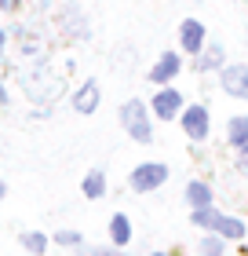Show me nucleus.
Returning a JSON list of instances; mask_svg holds the SVG:
<instances>
[{
  "label": "nucleus",
  "mask_w": 248,
  "mask_h": 256,
  "mask_svg": "<svg viewBox=\"0 0 248 256\" xmlns=\"http://www.w3.org/2000/svg\"><path fill=\"white\" fill-rule=\"evenodd\" d=\"M190 224L201 227V230H216V234H223L227 242H245L248 234V224L230 212H219L216 205H205V208H190Z\"/></svg>",
  "instance_id": "1"
},
{
  "label": "nucleus",
  "mask_w": 248,
  "mask_h": 256,
  "mask_svg": "<svg viewBox=\"0 0 248 256\" xmlns=\"http://www.w3.org/2000/svg\"><path fill=\"white\" fill-rule=\"evenodd\" d=\"M150 106L143 99H128L124 106H121V124H124V132L135 139V143H153V121H150Z\"/></svg>",
  "instance_id": "2"
},
{
  "label": "nucleus",
  "mask_w": 248,
  "mask_h": 256,
  "mask_svg": "<svg viewBox=\"0 0 248 256\" xmlns=\"http://www.w3.org/2000/svg\"><path fill=\"white\" fill-rule=\"evenodd\" d=\"M168 183V165L164 161H139V165L128 172V187L135 194H150Z\"/></svg>",
  "instance_id": "3"
},
{
  "label": "nucleus",
  "mask_w": 248,
  "mask_h": 256,
  "mask_svg": "<svg viewBox=\"0 0 248 256\" xmlns=\"http://www.w3.org/2000/svg\"><path fill=\"white\" fill-rule=\"evenodd\" d=\"M179 124H183V132H186L190 143H205V139L212 136V114H208L205 102H190V106H183Z\"/></svg>",
  "instance_id": "4"
},
{
  "label": "nucleus",
  "mask_w": 248,
  "mask_h": 256,
  "mask_svg": "<svg viewBox=\"0 0 248 256\" xmlns=\"http://www.w3.org/2000/svg\"><path fill=\"white\" fill-rule=\"evenodd\" d=\"M183 106H186V102H183V92H175L172 84H161L157 96L150 99V110H153V118H157V121H175V118L183 114Z\"/></svg>",
  "instance_id": "5"
},
{
  "label": "nucleus",
  "mask_w": 248,
  "mask_h": 256,
  "mask_svg": "<svg viewBox=\"0 0 248 256\" xmlns=\"http://www.w3.org/2000/svg\"><path fill=\"white\" fill-rule=\"evenodd\" d=\"M219 84H223L227 96L248 102V66L245 62H227V66L219 70Z\"/></svg>",
  "instance_id": "6"
},
{
  "label": "nucleus",
  "mask_w": 248,
  "mask_h": 256,
  "mask_svg": "<svg viewBox=\"0 0 248 256\" xmlns=\"http://www.w3.org/2000/svg\"><path fill=\"white\" fill-rule=\"evenodd\" d=\"M179 74H183V55H179V52H161L157 62H153V70H150L146 77H150V84L161 88V84H172Z\"/></svg>",
  "instance_id": "7"
},
{
  "label": "nucleus",
  "mask_w": 248,
  "mask_h": 256,
  "mask_svg": "<svg viewBox=\"0 0 248 256\" xmlns=\"http://www.w3.org/2000/svg\"><path fill=\"white\" fill-rule=\"evenodd\" d=\"M179 44H183V52L194 55L208 44V30H205V22H197V18H183V26H179Z\"/></svg>",
  "instance_id": "8"
},
{
  "label": "nucleus",
  "mask_w": 248,
  "mask_h": 256,
  "mask_svg": "<svg viewBox=\"0 0 248 256\" xmlns=\"http://www.w3.org/2000/svg\"><path fill=\"white\" fill-rule=\"evenodd\" d=\"M69 102H73V110H77V114H84V118H88V114H95V110H99V102H102V88H99V80H95V77H88L84 84L73 92V99H69Z\"/></svg>",
  "instance_id": "9"
},
{
  "label": "nucleus",
  "mask_w": 248,
  "mask_h": 256,
  "mask_svg": "<svg viewBox=\"0 0 248 256\" xmlns=\"http://www.w3.org/2000/svg\"><path fill=\"white\" fill-rule=\"evenodd\" d=\"M227 66V48L216 40V44H205L197 55H194V70L197 74H219V70Z\"/></svg>",
  "instance_id": "10"
},
{
  "label": "nucleus",
  "mask_w": 248,
  "mask_h": 256,
  "mask_svg": "<svg viewBox=\"0 0 248 256\" xmlns=\"http://www.w3.org/2000/svg\"><path fill=\"white\" fill-rule=\"evenodd\" d=\"M186 205L190 208H205V205H216V190L208 187L205 180H194V183H186Z\"/></svg>",
  "instance_id": "11"
},
{
  "label": "nucleus",
  "mask_w": 248,
  "mask_h": 256,
  "mask_svg": "<svg viewBox=\"0 0 248 256\" xmlns=\"http://www.w3.org/2000/svg\"><path fill=\"white\" fill-rule=\"evenodd\" d=\"M227 143L238 150V154H248V118H230L227 121Z\"/></svg>",
  "instance_id": "12"
},
{
  "label": "nucleus",
  "mask_w": 248,
  "mask_h": 256,
  "mask_svg": "<svg viewBox=\"0 0 248 256\" xmlns=\"http://www.w3.org/2000/svg\"><path fill=\"white\" fill-rule=\"evenodd\" d=\"M80 194H84L88 202H99V198H106V172H102V168H88L84 180H80Z\"/></svg>",
  "instance_id": "13"
},
{
  "label": "nucleus",
  "mask_w": 248,
  "mask_h": 256,
  "mask_svg": "<svg viewBox=\"0 0 248 256\" xmlns=\"http://www.w3.org/2000/svg\"><path fill=\"white\" fill-rule=\"evenodd\" d=\"M132 234H135V230H132V220H128L124 212H113V216H110V242H113L117 249H128Z\"/></svg>",
  "instance_id": "14"
},
{
  "label": "nucleus",
  "mask_w": 248,
  "mask_h": 256,
  "mask_svg": "<svg viewBox=\"0 0 248 256\" xmlns=\"http://www.w3.org/2000/svg\"><path fill=\"white\" fill-rule=\"evenodd\" d=\"M18 246L26 249L29 256H44V252H48V246H51V238L44 234V230H22V234H18Z\"/></svg>",
  "instance_id": "15"
},
{
  "label": "nucleus",
  "mask_w": 248,
  "mask_h": 256,
  "mask_svg": "<svg viewBox=\"0 0 248 256\" xmlns=\"http://www.w3.org/2000/svg\"><path fill=\"white\" fill-rule=\"evenodd\" d=\"M197 249H201V256H227V238L216 234V230H208Z\"/></svg>",
  "instance_id": "16"
},
{
  "label": "nucleus",
  "mask_w": 248,
  "mask_h": 256,
  "mask_svg": "<svg viewBox=\"0 0 248 256\" xmlns=\"http://www.w3.org/2000/svg\"><path fill=\"white\" fill-rule=\"evenodd\" d=\"M55 242L66 246V249H80V246H84V234H80V230H58Z\"/></svg>",
  "instance_id": "17"
},
{
  "label": "nucleus",
  "mask_w": 248,
  "mask_h": 256,
  "mask_svg": "<svg viewBox=\"0 0 248 256\" xmlns=\"http://www.w3.org/2000/svg\"><path fill=\"white\" fill-rule=\"evenodd\" d=\"M80 256H128L124 249H84L80 246Z\"/></svg>",
  "instance_id": "18"
},
{
  "label": "nucleus",
  "mask_w": 248,
  "mask_h": 256,
  "mask_svg": "<svg viewBox=\"0 0 248 256\" xmlns=\"http://www.w3.org/2000/svg\"><path fill=\"white\" fill-rule=\"evenodd\" d=\"M22 8V0H0V11H4V15H11V11H18Z\"/></svg>",
  "instance_id": "19"
},
{
  "label": "nucleus",
  "mask_w": 248,
  "mask_h": 256,
  "mask_svg": "<svg viewBox=\"0 0 248 256\" xmlns=\"http://www.w3.org/2000/svg\"><path fill=\"white\" fill-rule=\"evenodd\" d=\"M238 172H241V176H248V154L238 158Z\"/></svg>",
  "instance_id": "20"
},
{
  "label": "nucleus",
  "mask_w": 248,
  "mask_h": 256,
  "mask_svg": "<svg viewBox=\"0 0 248 256\" xmlns=\"http://www.w3.org/2000/svg\"><path fill=\"white\" fill-rule=\"evenodd\" d=\"M7 99H11V96H7V88H4V80H0V106H7Z\"/></svg>",
  "instance_id": "21"
},
{
  "label": "nucleus",
  "mask_w": 248,
  "mask_h": 256,
  "mask_svg": "<svg viewBox=\"0 0 248 256\" xmlns=\"http://www.w3.org/2000/svg\"><path fill=\"white\" fill-rule=\"evenodd\" d=\"M4 44H7V33H4V30H0V52H4Z\"/></svg>",
  "instance_id": "22"
},
{
  "label": "nucleus",
  "mask_w": 248,
  "mask_h": 256,
  "mask_svg": "<svg viewBox=\"0 0 248 256\" xmlns=\"http://www.w3.org/2000/svg\"><path fill=\"white\" fill-rule=\"evenodd\" d=\"M4 194H7V183H4V180H0V202H4Z\"/></svg>",
  "instance_id": "23"
},
{
  "label": "nucleus",
  "mask_w": 248,
  "mask_h": 256,
  "mask_svg": "<svg viewBox=\"0 0 248 256\" xmlns=\"http://www.w3.org/2000/svg\"><path fill=\"white\" fill-rule=\"evenodd\" d=\"M150 256H172V252H161V249H157V252H150Z\"/></svg>",
  "instance_id": "24"
}]
</instances>
